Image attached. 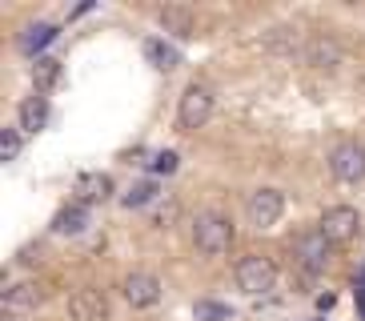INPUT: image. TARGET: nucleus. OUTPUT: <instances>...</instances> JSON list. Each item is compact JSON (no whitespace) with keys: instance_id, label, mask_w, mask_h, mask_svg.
I'll return each mask as SVG.
<instances>
[{"instance_id":"nucleus-1","label":"nucleus","mask_w":365,"mask_h":321,"mask_svg":"<svg viewBox=\"0 0 365 321\" xmlns=\"http://www.w3.org/2000/svg\"><path fill=\"white\" fill-rule=\"evenodd\" d=\"M193 241H197V249H201L205 257L229 253V245H233V221L221 217V213H213V209H205V213H197V221H193Z\"/></svg>"},{"instance_id":"nucleus-2","label":"nucleus","mask_w":365,"mask_h":321,"mask_svg":"<svg viewBox=\"0 0 365 321\" xmlns=\"http://www.w3.org/2000/svg\"><path fill=\"white\" fill-rule=\"evenodd\" d=\"M237 289L241 293H249V297H261V293H269V289L277 285V265L269 261V257L261 253H249L237 261Z\"/></svg>"},{"instance_id":"nucleus-3","label":"nucleus","mask_w":365,"mask_h":321,"mask_svg":"<svg viewBox=\"0 0 365 321\" xmlns=\"http://www.w3.org/2000/svg\"><path fill=\"white\" fill-rule=\"evenodd\" d=\"M329 173L337 181H365V145L361 141H341V145H333L329 149Z\"/></svg>"},{"instance_id":"nucleus-4","label":"nucleus","mask_w":365,"mask_h":321,"mask_svg":"<svg viewBox=\"0 0 365 321\" xmlns=\"http://www.w3.org/2000/svg\"><path fill=\"white\" fill-rule=\"evenodd\" d=\"M209 117H213V88L209 85H189L181 96V108H177V121H181V128H205L209 125Z\"/></svg>"},{"instance_id":"nucleus-5","label":"nucleus","mask_w":365,"mask_h":321,"mask_svg":"<svg viewBox=\"0 0 365 321\" xmlns=\"http://www.w3.org/2000/svg\"><path fill=\"white\" fill-rule=\"evenodd\" d=\"M281 213H285V197L281 189H253L245 197V217L253 229H269V225H277Z\"/></svg>"},{"instance_id":"nucleus-6","label":"nucleus","mask_w":365,"mask_h":321,"mask_svg":"<svg viewBox=\"0 0 365 321\" xmlns=\"http://www.w3.org/2000/svg\"><path fill=\"white\" fill-rule=\"evenodd\" d=\"M329 249H333V241L322 229H309V233H301L297 241H293V257H297V265L305 269V273H322V269L329 265Z\"/></svg>"},{"instance_id":"nucleus-7","label":"nucleus","mask_w":365,"mask_h":321,"mask_svg":"<svg viewBox=\"0 0 365 321\" xmlns=\"http://www.w3.org/2000/svg\"><path fill=\"white\" fill-rule=\"evenodd\" d=\"M317 229L329 237L333 245H345V241H354L357 237L361 217H357V209H349V205H329V209L322 213V221H317Z\"/></svg>"},{"instance_id":"nucleus-8","label":"nucleus","mask_w":365,"mask_h":321,"mask_svg":"<svg viewBox=\"0 0 365 321\" xmlns=\"http://www.w3.org/2000/svg\"><path fill=\"white\" fill-rule=\"evenodd\" d=\"M120 289H125V301H129L133 310H153L161 301V281L153 277V273H129Z\"/></svg>"},{"instance_id":"nucleus-9","label":"nucleus","mask_w":365,"mask_h":321,"mask_svg":"<svg viewBox=\"0 0 365 321\" xmlns=\"http://www.w3.org/2000/svg\"><path fill=\"white\" fill-rule=\"evenodd\" d=\"M68 317L73 321H105L108 317V297L101 289H76L68 297Z\"/></svg>"},{"instance_id":"nucleus-10","label":"nucleus","mask_w":365,"mask_h":321,"mask_svg":"<svg viewBox=\"0 0 365 321\" xmlns=\"http://www.w3.org/2000/svg\"><path fill=\"white\" fill-rule=\"evenodd\" d=\"M305 64L309 68H322V73H333L337 64H341V44H337V36H309V44H305Z\"/></svg>"},{"instance_id":"nucleus-11","label":"nucleus","mask_w":365,"mask_h":321,"mask_svg":"<svg viewBox=\"0 0 365 321\" xmlns=\"http://www.w3.org/2000/svg\"><path fill=\"white\" fill-rule=\"evenodd\" d=\"M41 285L36 281H21V285H12V289H4V313H12V317H21V313H29V310H36L41 305Z\"/></svg>"},{"instance_id":"nucleus-12","label":"nucleus","mask_w":365,"mask_h":321,"mask_svg":"<svg viewBox=\"0 0 365 321\" xmlns=\"http://www.w3.org/2000/svg\"><path fill=\"white\" fill-rule=\"evenodd\" d=\"M157 24H161L169 36H193L197 32V21H193V12L185 9V4H165V9H157Z\"/></svg>"},{"instance_id":"nucleus-13","label":"nucleus","mask_w":365,"mask_h":321,"mask_svg":"<svg viewBox=\"0 0 365 321\" xmlns=\"http://www.w3.org/2000/svg\"><path fill=\"white\" fill-rule=\"evenodd\" d=\"M73 193H76V201H81V205L108 201V193H113V177H108V173H81Z\"/></svg>"},{"instance_id":"nucleus-14","label":"nucleus","mask_w":365,"mask_h":321,"mask_svg":"<svg viewBox=\"0 0 365 321\" xmlns=\"http://www.w3.org/2000/svg\"><path fill=\"white\" fill-rule=\"evenodd\" d=\"M16 121H21L24 133H41V128L48 125V96H44V93L24 96L21 108H16Z\"/></svg>"},{"instance_id":"nucleus-15","label":"nucleus","mask_w":365,"mask_h":321,"mask_svg":"<svg viewBox=\"0 0 365 321\" xmlns=\"http://www.w3.org/2000/svg\"><path fill=\"white\" fill-rule=\"evenodd\" d=\"M305 36H301L297 24H277V29H269L265 36V49L269 53H305Z\"/></svg>"},{"instance_id":"nucleus-16","label":"nucleus","mask_w":365,"mask_h":321,"mask_svg":"<svg viewBox=\"0 0 365 321\" xmlns=\"http://www.w3.org/2000/svg\"><path fill=\"white\" fill-rule=\"evenodd\" d=\"M85 225H88V205L73 201V205H65V209L53 217V233L76 237V233H85Z\"/></svg>"},{"instance_id":"nucleus-17","label":"nucleus","mask_w":365,"mask_h":321,"mask_svg":"<svg viewBox=\"0 0 365 321\" xmlns=\"http://www.w3.org/2000/svg\"><path fill=\"white\" fill-rule=\"evenodd\" d=\"M53 41H56V24L36 21V24H29V29L21 32V53H29L36 61V53H41V49H48Z\"/></svg>"},{"instance_id":"nucleus-18","label":"nucleus","mask_w":365,"mask_h":321,"mask_svg":"<svg viewBox=\"0 0 365 321\" xmlns=\"http://www.w3.org/2000/svg\"><path fill=\"white\" fill-rule=\"evenodd\" d=\"M56 81H61V61H56V56H36V61H33V85H36V93L53 88Z\"/></svg>"},{"instance_id":"nucleus-19","label":"nucleus","mask_w":365,"mask_h":321,"mask_svg":"<svg viewBox=\"0 0 365 321\" xmlns=\"http://www.w3.org/2000/svg\"><path fill=\"white\" fill-rule=\"evenodd\" d=\"M145 56H149V61L157 64V68H165V73L181 64V53H177L173 44H165V41H145Z\"/></svg>"},{"instance_id":"nucleus-20","label":"nucleus","mask_w":365,"mask_h":321,"mask_svg":"<svg viewBox=\"0 0 365 321\" xmlns=\"http://www.w3.org/2000/svg\"><path fill=\"white\" fill-rule=\"evenodd\" d=\"M193 317H197V321H229V317H233V310H229L225 301L201 297V301L193 305Z\"/></svg>"},{"instance_id":"nucleus-21","label":"nucleus","mask_w":365,"mask_h":321,"mask_svg":"<svg viewBox=\"0 0 365 321\" xmlns=\"http://www.w3.org/2000/svg\"><path fill=\"white\" fill-rule=\"evenodd\" d=\"M153 197H157V181H137L125 193V209H140V205H149Z\"/></svg>"},{"instance_id":"nucleus-22","label":"nucleus","mask_w":365,"mask_h":321,"mask_svg":"<svg viewBox=\"0 0 365 321\" xmlns=\"http://www.w3.org/2000/svg\"><path fill=\"white\" fill-rule=\"evenodd\" d=\"M16 157H21V128H0V160L9 165Z\"/></svg>"},{"instance_id":"nucleus-23","label":"nucleus","mask_w":365,"mask_h":321,"mask_svg":"<svg viewBox=\"0 0 365 321\" xmlns=\"http://www.w3.org/2000/svg\"><path fill=\"white\" fill-rule=\"evenodd\" d=\"M153 169H157V173H173V169H177V153H169V149L157 153V157H153Z\"/></svg>"},{"instance_id":"nucleus-24","label":"nucleus","mask_w":365,"mask_h":321,"mask_svg":"<svg viewBox=\"0 0 365 321\" xmlns=\"http://www.w3.org/2000/svg\"><path fill=\"white\" fill-rule=\"evenodd\" d=\"M173 217H177V201H169V205H161V209H157V225H169Z\"/></svg>"},{"instance_id":"nucleus-25","label":"nucleus","mask_w":365,"mask_h":321,"mask_svg":"<svg viewBox=\"0 0 365 321\" xmlns=\"http://www.w3.org/2000/svg\"><path fill=\"white\" fill-rule=\"evenodd\" d=\"M0 321H21V317H12V313H4V317H0Z\"/></svg>"},{"instance_id":"nucleus-26","label":"nucleus","mask_w":365,"mask_h":321,"mask_svg":"<svg viewBox=\"0 0 365 321\" xmlns=\"http://www.w3.org/2000/svg\"><path fill=\"white\" fill-rule=\"evenodd\" d=\"M361 313H365V293H361Z\"/></svg>"}]
</instances>
